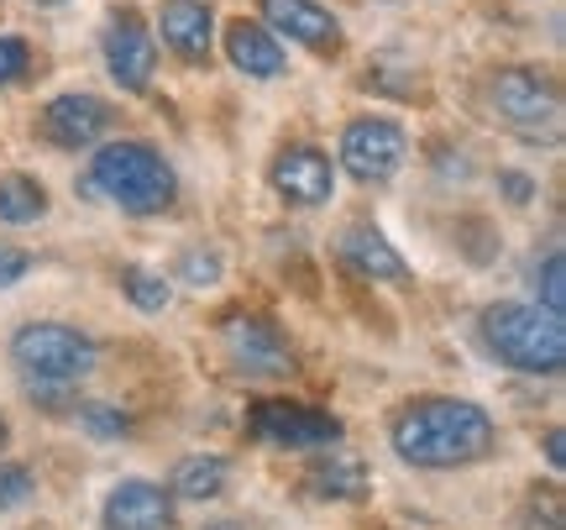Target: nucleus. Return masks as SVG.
Returning a JSON list of instances; mask_svg holds the SVG:
<instances>
[{
	"label": "nucleus",
	"mask_w": 566,
	"mask_h": 530,
	"mask_svg": "<svg viewBox=\"0 0 566 530\" xmlns=\"http://www.w3.org/2000/svg\"><path fill=\"white\" fill-rule=\"evenodd\" d=\"M6 441H11V426H6V415H0V451H6Z\"/></svg>",
	"instance_id": "29"
},
{
	"label": "nucleus",
	"mask_w": 566,
	"mask_h": 530,
	"mask_svg": "<svg viewBox=\"0 0 566 530\" xmlns=\"http://www.w3.org/2000/svg\"><path fill=\"white\" fill-rule=\"evenodd\" d=\"M394 451L409 468H467L493 451V415L472 399H420L394 420Z\"/></svg>",
	"instance_id": "1"
},
{
	"label": "nucleus",
	"mask_w": 566,
	"mask_h": 530,
	"mask_svg": "<svg viewBox=\"0 0 566 530\" xmlns=\"http://www.w3.org/2000/svg\"><path fill=\"white\" fill-rule=\"evenodd\" d=\"M158 32L184 63H205L210 42H216V17H210L205 0H168L158 17Z\"/></svg>",
	"instance_id": "14"
},
{
	"label": "nucleus",
	"mask_w": 566,
	"mask_h": 530,
	"mask_svg": "<svg viewBox=\"0 0 566 530\" xmlns=\"http://www.w3.org/2000/svg\"><path fill=\"white\" fill-rule=\"evenodd\" d=\"M32 493H38L32 472L21 468V463H0V510H21Z\"/></svg>",
	"instance_id": "21"
},
{
	"label": "nucleus",
	"mask_w": 566,
	"mask_h": 530,
	"mask_svg": "<svg viewBox=\"0 0 566 530\" xmlns=\"http://www.w3.org/2000/svg\"><path fill=\"white\" fill-rule=\"evenodd\" d=\"M546 457H551V468H556V472L566 468V436H562V426L546 430Z\"/></svg>",
	"instance_id": "27"
},
{
	"label": "nucleus",
	"mask_w": 566,
	"mask_h": 530,
	"mask_svg": "<svg viewBox=\"0 0 566 530\" xmlns=\"http://www.w3.org/2000/svg\"><path fill=\"white\" fill-rule=\"evenodd\" d=\"M263 17L273 32H289L294 42L315 48V53H336V42H342L336 17L325 6H315V0H263Z\"/></svg>",
	"instance_id": "13"
},
{
	"label": "nucleus",
	"mask_w": 566,
	"mask_h": 530,
	"mask_svg": "<svg viewBox=\"0 0 566 530\" xmlns=\"http://www.w3.org/2000/svg\"><path fill=\"white\" fill-rule=\"evenodd\" d=\"M11 363L32 384H80L95 367V342L74 326H59V321H32L11 336Z\"/></svg>",
	"instance_id": "4"
},
{
	"label": "nucleus",
	"mask_w": 566,
	"mask_h": 530,
	"mask_svg": "<svg viewBox=\"0 0 566 530\" xmlns=\"http://www.w3.org/2000/svg\"><path fill=\"white\" fill-rule=\"evenodd\" d=\"M483 342L493 347V357L514 373H535V378H556L566 367V326L562 315H551L546 305H504L483 310Z\"/></svg>",
	"instance_id": "2"
},
{
	"label": "nucleus",
	"mask_w": 566,
	"mask_h": 530,
	"mask_svg": "<svg viewBox=\"0 0 566 530\" xmlns=\"http://www.w3.org/2000/svg\"><path fill=\"white\" fill-rule=\"evenodd\" d=\"M504 189H509V195H514L520 205H525L530 195H535V189H530V179H520V174H504Z\"/></svg>",
	"instance_id": "28"
},
{
	"label": "nucleus",
	"mask_w": 566,
	"mask_h": 530,
	"mask_svg": "<svg viewBox=\"0 0 566 530\" xmlns=\"http://www.w3.org/2000/svg\"><path fill=\"white\" fill-rule=\"evenodd\" d=\"M48 216V189L27 174H6L0 179V221L6 226H32Z\"/></svg>",
	"instance_id": "19"
},
{
	"label": "nucleus",
	"mask_w": 566,
	"mask_h": 530,
	"mask_svg": "<svg viewBox=\"0 0 566 530\" xmlns=\"http://www.w3.org/2000/svg\"><path fill=\"white\" fill-rule=\"evenodd\" d=\"M409 153V137L399 122H384V116H363L342 132V168L363 184H384L399 174Z\"/></svg>",
	"instance_id": "6"
},
{
	"label": "nucleus",
	"mask_w": 566,
	"mask_h": 530,
	"mask_svg": "<svg viewBox=\"0 0 566 530\" xmlns=\"http://www.w3.org/2000/svg\"><path fill=\"white\" fill-rule=\"evenodd\" d=\"M179 279L184 284H216V279H221V258H216V252H189V258H184L179 263Z\"/></svg>",
	"instance_id": "24"
},
{
	"label": "nucleus",
	"mask_w": 566,
	"mask_h": 530,
	"mask_svg": "<svg viewBox=\"0 0 566 530\" xmlns=\"http://www.w3.org/2000/svg\"><path fill=\"white\" fill-rule=\"evenodd\" d=\"M252 436H258V441H273V447H289V451H315V447H336V441H342V420L315 405L268 399V405H258V415H252Z\"/></svg>",
	"instance_id": "7"
},
{
	"label": "nucleus",
	"mask_w": 566,
	"mask_h": 530,
	"mask_svg": "<svg viewBox=\"0 0 566 530\" xmlns=\"http://www.w3.org/2000/svg\"><path fill=\"white\" fill-rule=\"evenodd\" d=\"M310 489L321 499H363L367 493V468L357 451H321V463L310 468Z\"/></svg>",
	"instance_id": "17"
},
{
	"label": "nucleus",
	"mask_w": 566,
	"mask_h": 530,
	"mask_svg": "<svg viewBox=\"0 0 566 530\" xmlns=\"http://www.w3.org/2000/svg\"><path fill=\"white\" fill-rule=\"evenodd\" d=\"M105 126H111V105L95 101V95H59V101H48L42 111V137L53 147H95L105 137Z\"/></svg>",
	"instance_id": "11"
},
{
	"label": "nucleus",
	"mask_w": 566,
	"mask_h": 530,
	"mask_svg": "<svg viewBox=\"0 0 566 530\" xmlns=\"http://www.w3.org/2000/svg\"><path fill=\"white\" fill-rule=\"evenodd\" d=\"M105 530H174V493L147 478H126L105 499Z\"/></svg>",
	"instance_id": "10"
},
{
	"label": "nucleus",
	"mask_w": 566,
	"mask_h": 530,
	"mask_svg": "<svg viewBox=\"0 0 566 530\" xmlns=\"http://www.w3.org/2000/svg\"><path fill=\"white\" fill-rule=\"evenodd\" d=\"M90 189L105 195L111 205H122L126 216H158L174 205L179 179L163 164L158 147L147 143H105L90 164Z\"/></svg>",
	"instance_id": "3"
},
{
	"label": "nucleus",
	"mask_w": 566,
	"mask_h": 530,
	"mask_svg": "<svg viewBox=\"0 0 566 530\" xmlns=\"http://www.w3.org/2000/svg\"><path fill=\"white\" fill-rule=\"evenodd\" d=\"M273 189L289 205H321L336 189V164L321 147H283L279 164H273Z\"/></svg>",
	"instance_id": "12"
},
{
	"label": "nucleus",
	"mask_w": 566,
	"mask_h": 530,
	"mask_svg": "<svg viewBox=\"0 0 566 530\" xmlns=\"http://www.w3.org/2000/svg\"><path fill=\"white\" fill-rule=\"evenodd\" d=\"M226 59L237 63L242 74H252V80H279L283 74L279 38H273L268 27H258V21H247V17L226 27Z\"/></svg>",
	"instance_id": "16"
},
{
	"label": "nucleus",
	"mask_w": 566,
	"mask_h": 530,
	"mask_svg": "<svg viewBox=\"0 0 566 530\" xmlns=\"http://www.w3.org/2000/svg\"><path fill=\"white\" fill-rule=\"evenodd\" d=\"M200 530H242V526H231V520H221V526H200Z\"/></svg>",
	"instance_id": "30"
},
{
	"label": "nucleus",
	"mask_w": 566,
	"mask_h": 530,
	"mask_svg": "<svg viewBox=\"0 0 566 530\" xmlns=\"http://www.w3.org/2000/svg\"><path fill=\"white\" fill-rule=\"evenodd\" d=\"M105 69H111V80L122 84V90H147L153 84V69H158V42L147 32V21L137 11H122V17H111L105 27Z\"/></svg>",
	"instance_id": "9"
},
{
	"label": "nucleus",
	"mask_w": 566,
	"mask_h": 530,
	"mask_svg": "<svg viewBox=\"0 0 566 530\" xmlns=\"http://www.w3.org/2000/svg\"><path fill=\"white\" fill-rule=\"evenodd\" d=\"M27 268H32V258L21 252V247H0V289H11L27 279Z\"/></svg>",
	"instance_id": "26"
},
{
	"label": "nucleus",
	"mask_w": 566,
	"mask_h": 530,
	"mask_svg": "<svg viewBox=\"0 0 566 530\" xmlns=\"http://www.w3.org/2000/svg\"><path fill=\"white\" fill-rule=\"evenodd\" d=\"M27 63H32L27 42H21V38H0V84H17L21 74H27Z\"/></svg>",
	"instance_id": "25"
},
{
	"label": "nucleus",
	"mask_w": 566,
	"mask_h": 530,
	"mask_svg": "<svg viewBox=\"0 0 566 530\" xmlns=\"http://www.w3.org/2000/svg\"><path fill=\"white\" fill-rule=\"evenodd\" d=\"M541 294H546V310L551 315H562L566 310V258H562V247L546 258V268H541Z\"/></svg>",
	"instance_id": "22"
},
{
	"label": "nucleus",
	"mask_w": 566,
	"mask_h": 530,
	"mask_svg": "<svg viewBox=\"0 0 566 530\" xmlns=\"http://www.w3.org/2000/svg\"><path fill=\"white\" fill-rule=\"evenodd\" d=\"M122 289H126V300H132L137 310H147V315L168 310V300H174L168 279H163V273H153V268H126V273H122Z\"/></svg>",
	"instance_id": "20"
},
{
	"label": "nucleus",
	"mask_w": 566,
	"mask_h": 530,
	"mask_svg": "<svg viewBox=\"0 0 566 530\" xmlns=\"http://www.w3.org/2000/svg\"><path fill=\"white\" fill-rule=\"evenodd\" d=\"M226 484H231V468H226V457H184L179 472H174V493L179 499H221Z\"/></svg>",
	"instance_id": "18"
},
{
	"label": "nucleus",
	"mask_w": 566,
	"mask_h": 530,
	"mask_svg": "<svg viewBox=\"0 0 566 530\" xmlns=\"http://www.w3.org/2000/svg\"><path fill=\"white\" fill-rule=\"evenodd\" d=\"M226 357L247 378H289L294 373V352L279 336V326L263 321V315H237L226 326Z\"/></svg>",
	"instance_id": "8"
},
{
	"label": "nucleus",
	"mask_w": 566,
	"mask_h": 530,
	"mask_svg": "<svg viewBox=\"0 0 566 530\" xmlns=\"http://www.w3.org/2000/svg\"><path fill=\"white\" fill-rule=\"evenodd\" d=\"M38 6H63V0H38Z\"/></svg>",
	"instance_id": "31"
},
{
	"label": "nucleus",
	"mask_w": 566,
	"mask_h": 530,
	"mask_svg": "<svg viewBox=\"0 0 566 530\" xmlns=\"http://www.w3.org/2000/svg\"><path fill=\"white\" fill-rule=\"evenodd\" d=\"M80 426L90 430V436H122L132 420H126L122 409H111V405H80Z\"/></svg>",
	"instance_id": "23"
},
{
	"label": "nucleus",
	"mask_w": 566,
	"mask_h": 530,
	"mask_svg": "<svg viewBox=\"0 0 566 530\" xmlns=\"http://www.w3.org/2000/svg\"><path fill=\"white\" fill-rule=\"evenodd\" d=\"M342 258H346V268H357L373 284H405L409 279V263L394 252V242H388L384 231H373V226H352V231H346Z\"/></svg>",
	"instance_id": "15"
},
{
	"label": "nucleus",
	"mask_w": 566,
	"mask_h": 530,
	"mask_svg": "<svg viewBox=\"0 0 566 530\" xmlns=\"http://www.w3.org/2000/svg\"><path fill=\"white\" fill-rule=\"evenodd\" d=\"M488 101H493V116L509 132L530 137V143H556L562 137V95H556V84L530 74V69H504L488 90Z\"/></svg>",
	"instance_id": "5"
}]
</instances>
